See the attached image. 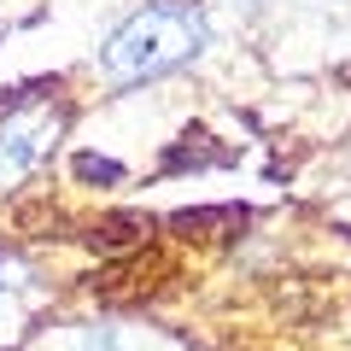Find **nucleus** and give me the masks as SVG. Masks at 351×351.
Masks as SVG:
<instances>
[{
	"label": "nucleus",
	"mask_w": 351,
	"mask_h": 351,
	"mask_svg": "<svg viewBox=\"0 0 351 351\" xmlns=\"http://www.w3.org/2000/svg\"><path fill=\"white\" fill-rule=\"evenodd\" d=\"M205 41H211V18L199 0H147L100 41V71L117 88H141L170 71H188Z\"/></svg>",
	"instance_id": "1"
},
{
	"label": "nucleus",
	"mask_w": 351,
	"mask_h": 351,
	"mask_svg": "<svg viewBox=\"0 0 351 351\" xmlns=\"http://www.w3.org/2000/svg\"><path fill=\"white\" fill-rule=\"evenodd\" d=\"M64 135V106L53 94H24L0 112V193L18 188L24 176H36L53 158Z\"/></svg>",
	"instance_id": "2"
},
{
	"label": "nucleus",
	"mask_w": 351,
	"mask_h": 351,
	"mask_svg": "<svg viewBox=\"0 0 351 351\" xmlns=\"http://www.w3.org/2000/svg\"><path fill=\"white\" fill-rule=\"evenodd\" d=\"M29 263L12 258V252H0V346L6 339H18V328H24V304H29Z\"/></svg>",
	"instance_id": "3"
},
{
	"label": "nucleus",
	"mask_w": 351,
	"mask_h": 351,
	"mask_svg": "<svg viewBox=\"0 0 351 351\" xmlns=\"http://www.w3.org/2000/svg\"><path fill=\"white\" fill-rule=\"evenodd\" d=\"M76 176H88V182H123V164H106V158H94V152H82V158H76Z\"/></svg>",
	"instance_id": "4"
},
{
	"label": "nucleus",
	"mask_w": 351,
	"mask_h": 351,
	"mask_svg": "<svg viewBox=\"0 0 351 351\" xmlns=\"http://www.w3.org/2000/svg\"><path fill=\"white\" fill-rule=\"evenodd\" d=\"M76 351H117V334H112V328H88Z\"/></svg>",
	"instance_id": "5"
}]
</instances>
